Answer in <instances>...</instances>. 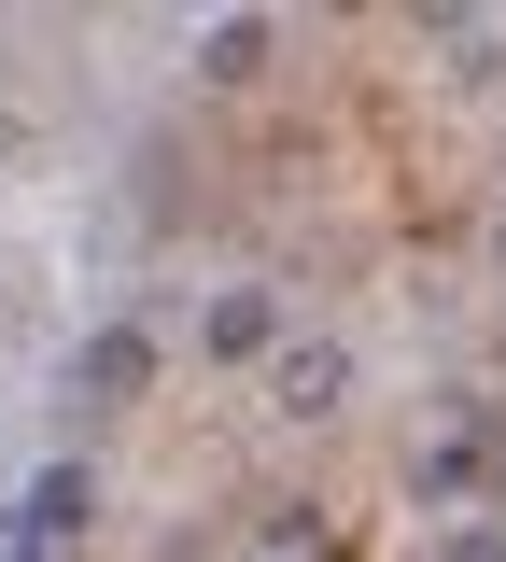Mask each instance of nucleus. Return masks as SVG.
<instances>
[{
    "mask_svg": "<svg viewBox=\"0 0 506 562\" xmlns=\"http://www.w3.org/2000/svg\"><path fill=\"white\" fill-rule=\"evenodd\" d=\"M268 408H282V422H338V408H352V351H338V338H282V351H268Z\"/></svg>",
    "mask_w": 506,
    "mask_h": 562,
    "instance_id": "f257e3e1",
    "label": "nucleus"
},
{
    "mask_svg": "<svg viewBox=\"0 0 506 562\" xmlns=\"http://www.w3.org/2000/svg\"><path fill=\"white\" fill-rule=\"evenodd\" d=\"M142 380H155V324H99L71 351V408H127Z\"/></svg>",
    "mask_w": 506,
    "mask_h": 562,
    "instance_id": "f03ea898",
    "label": "nucleus"
},
{
    "mask_svg": "<svg viewBox=\"0 0 506 562\" xmlns=\"http://www.w3.org/2000/svg\"><path fill=\"white\" fill-rule=\"evenodd\" d=\"M198 351H212V366H254V351H282V295H268V281H225L212 310H198Z\"/></svg>",
    "mask_w": 506,
    "mask_h": 562,
    "instance_id": "7ed1b4c3",
    "label": "nucleus"
},
{
    "mask_svg": "<svg viewBox=\"0 0 506 562\" xmlns=\"http://www.w3.org/2000/svg\"><path fill=\"white\" fill-rule=\"evenodd\" d=\"M14 520H29V535H43V549H71L85 520H99V479H85V464H43V479L14 492Z\"/></svg>",
    "mask_w": 506,
    "mask_h": 562,
    "instance_id": "20e7f679",
    "label": "nucleus"
},
{
    "mask_svg": "<svg viewBox=\"0 0 506 562\" xmlns=\"http://www.w3.org/2000/svg\"><path fill=\"white\" fill-rule=\"evenodd\" d=\"M268 43H282L268 14H225L212 43H198V70H212V85H239V70H268Z\"/></svg>",
    "mask_w": 506,
    "mask_h": 562,
    "instance_id": "39448f33",
    "label": "nucleus"
}]
</instances>
